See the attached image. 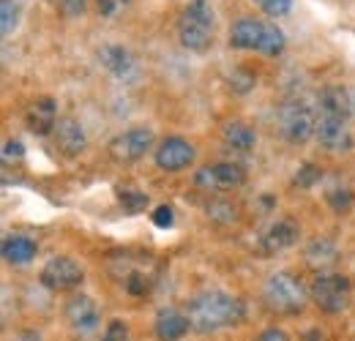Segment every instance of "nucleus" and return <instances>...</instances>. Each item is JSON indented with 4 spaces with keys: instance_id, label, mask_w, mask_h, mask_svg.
Masks as SVG:
<instances>
[{
    "instance_id": "nucleus-7",
    "label": "nucleus",
    "mask_w": 355,
    "mask_h": 341,
    "mask_svg": "<svg viewBox=\"0 0 355 341\" xmlns=\"http://www.w3.org/2000/svg\"><path fill=\"white\" fill-rule=\"evenodd\" d=\"M243 183H246V170L241 164H232V161L208 164V167H200L194 172V186L200 191H208V194L232 191V189H238Z\"/></svg>"
},
{
    "instance_id": "nucleus-13",
    "label": "nucleus",
    "mask_w": 355,
    "mask_h": 341,
    "mask_svg": "<svg viewBox=\"0 0 355 341\" xmlns=\"http://www.w3.org/2000/svg\"><path fill=\"white\" fill-rule=\"evenodd\" d=\"M96 58H98V66H101L110 77H115L118 82H134L137 74H139L134 55L126 46H121V44H107V46H101V49L96 52Z\"/></svg>"
},
{
    "instance_id": "nucleus-23",
    "label": "nucleus",
    "mask_w": 355,
    "mask_h": 341,
    "mask_svg": "<svg viewBox=\"0 0 355 341\" xmlns=\"http://www.w3.org/2000/svg\"><path fill=\"white\" fill-rule=\"evenodd\" d=\"M19 11H22L19 0H3V3H0V30H3V36H11V33L17 30V25H19Z\"/></svg>"
},
{
    "instance_id": "nucleus-28",
    "label": "nucleus",
    "mask_w": 355,
    "mask_h": 341,
    "mask_svg": "<svg viewBox=\"0 0 355 341\" xmlns=\"http://www.w3.org/2000/svg\"><path fill=\"white\" fill-rule=\"evenodd\" d=\"M317 180H320V172L314 170L311 164H304V167H301V172L295 175V180H293V183H295L298 189H311Z\"/></svg>"
},
{
    "instance_id": "nucleus-8",
    "label": "nucleus",
    "mask_w": 355,
    "mask_h": 341,
    "mask_svg": "<svg viewBox=\"0 0 355 341\" xmlns=\"http://www.w3.org/2000/svg\"><path fill=\"white\" fill-rule=\"evenodd\" d=\"M63 320L66 325L71 328L74 336H93L101 325V311L96 306V300L85 295V292H77L66 300V308H63Z\"/></svg>"
},
{
    "instance_id": "nucleus-12",
    "label": "nucleus",
    "mask_w": 355,
    "mask_h": 341,
    "mask_svg": "<svg viewBox=\"0 0 355 341\" xmlns=\"http://www.w3.org/2000/svg\"><path fill=\"white\" fill-rule=\"evenodd\" d=\"M156 167L162 172H183L189 170L197 159V150L189 139L183 137H167L162 139V145L156 148Z\"/></svg>"
},
{
    "instance_id": "nucleus-6",
    "label": "nucleus",
    "mask_w": 355,
    "mask_h": 341,
    "mask_svg": "<svg viewBox=\"0 0 355 341\" xmlns=\"http://www.w3.org/2000/svg\"><path fill=\"white\" fill-rule=\"evenodd\" d=\"M276 121H279V131L287 142L293 145H304L309 137L317 131V115L306 101L301 98H290L276 110Z\"/></svg>"
},
{
    "instance_id": "nucleus-15",
    "label": "nucleus",
    "mask_w": 355,
    "mask_h": 341,
    "mask_svg": "<svg viewBox=\"0 0 355 341\" xmlns=\"http://www.w3.org/2000/svg\"><path fill=\"white\" fill-rule=\"evenodd\" d=\"M52 137H55L58 150H60L63 156H69V159L80 156V153L85 150V145H88L85 128H83V123H80L77 118H71V115H66V118L58 121V126H55V131H52Z\"/></svg>"
},
{
    "instance_id": "nucleus-33",
    "label": "nucleus",
    "mask_w": 355,
    "mask_h": 341,
    "mask_svg": "<svg viewBox=\"0 0 355 341\" xmlns=\"http://www.w3.org/2000/svg\"><path fill=\"white\" fill-rule=\"evenodd\" d=\"M353 115H355V93H353Z\"/></svg>"
},
{
    "instance_id": "nucleus-4",
    "label": "nucleus",
    "mask_w": 355,
    "mask_h": 341,
    "mask_svg": "<svg viewBox=\"0 0 355 341\" xmlns=\"http://www.w3.org/2000/svg\"><path fill=\"white\" fill-rule=\"evenodd\" d=\"M263 303L276 314H298L306 306V290L295 276L279 270L270 273L263 284Z\"/></svg>"
},
{
    "instance_id": "nucleus-2",
    "label": "nucleus",
    "mask_w": 355,
    "mask_h": 341,
    "mask_svg": "<svg viewBox=\"0 0 355 341\" xmlns=\"http://www.w3.org/2000/svg\"><path fill=\"white\" fill-rule=\"evenodd\" d=\"M214 6L208 0H189L178 17V42L189 52H208L214 44Z\"/></svg>"
},
{
    "instance_id": "nucleus-29",
    "label": "nucleus",
    "mask_w": 355,
    "mask_h": 341,
    "mask_svg": "<svg viewBox=\"0 0 355 341\" xmlns=\"http://www.w3.org/2000/svg\"><path fill=\"white\" fill-rule=\"evenodd\" d=\"M25 156V145L19 139H6L3 145V161H19Z\"/></svg>"
},
{
    "instance_id": "nucleus-32",
    "label": "nucleus",
    "mask_w": 355,
    "mask_h": 341,
    "mask_svg": "<svg viewBox=\"0 0 355 341\" xmlns=\"http://www.w3.org/2000/svg\"><path fill=\"white\" fill-rule=\"evenodd\" d=\"M257 341H290V336H287L282 328H266Z\"/></svg>"
},
{
    "instance_id": "nucleus-30",
    "label": "nucleus",
    "mask_w": 355,
    "mask_h": 341,
    "mask_svg": "<svg viewBox=\"0 0 355 341\" xmlns=\"http://www.w3.org/2000/svg\"><path fill=\"white\" fill-rule=\"evenodd\" d=\"M153 224L159 227V229H167V227H173V221H175V213H173V208L170 205H159L156 211H153Z\"/></svg>"
},
{
    "instance_id": "nucleus-3",
    "label": "nucleus",
    "mask_w": 355,
    "mask_h": 341,
    "mask_svg": "<svg viewBox=\"0 0 355 341\" xmlns=\"http://www.w3.org/2000/svg\"><path fill=\"white\" fill-rule=\"evenodd\" d=\"M230 46L235 49H249V52H260L268 58H276L284 52L287 39L284 33L263 19H238L230 28Z\"/></svg>"
},
{
    "instance_id": "nucleus-26",
    "label": "nucleus",
    "mask_w": 355,
    "mask_h": 341,
    "mask_svg": "<svg viewBox=\"0 0 355 341\" xmlns=\"http://www.w3.org/2000/svg\"><path fill=\"white\" fill-rule=\"evenodd\" d=\"M104 341H129V328L123 320H112L104 328Z\"/></svg>"
},
{
    "instance_id": "nucleus-19",
    "label": "nucleus",
    "mask_w": 355,
    "mask_h": 341,
    "mask_svg": "<svg viewBox=\"0 0 355 341\" xmlns=\"http://www.w3.org/2000/svg\"><path fill=\"white\" fill-rule=\"evenodd\" d=\"M304 259L317 273H328V268L336 265V259H339V246L331 238H314L304 252Z\"/></svg>"
},
{
    "instance_id": "nucleus-21",
    "label": "nucleus",
    "mask_w": 355,
    "mask_h": 341,
    "mask_svg": "<svg viewBox=\"0 0 355 341\" xmlns=\"http://www.w3.org/2000/svg\"><path fill=\"white\" fill-rule=\"evenodd\" d=\"M36 256V243L25 235H14L3 241V259L11 265H28Z\"/></svg>"
},
{
    "instance_id": "nucleus-17",
    "label": "nucleus",
    "mask_w": 355,
    "mask_h": 341,
    "mask_svg": "<svg viewBox=\"0 0 355 341\" xmlns=\"http://www.w3.org/2000/svg\"><path fill=\"white\" fill-rule=\"evenodd\" d=\"M153 331H156V339L159 341H180L191 331L189 314L186 311H178V308H162L156 314Z\"/></svg>"
},
{
    "instance_id": "nucleus-1",
    "label": "nucleus",
    "mask_w": 355,
    "mask_h": 341,
    "mask_svg": "<svg viewBox=\"0 0 355 341\" xmlns=\"http://www.w3.org/2000/svg\"><path fill=\"white\" fill-rule=\"evenodd\" d=\"M186 314H189L191 331L216 333V331L230 328V325L243 320V303L230 292H222V290H205V292L189 300Z\"/></svg>"
},
{
    "instance_id": "nucleus-14",
    "label": "nucleus",
    "mask_w": 355,
    "mask_h": 341,
    "mask_svg": "<svg viewBox=\"0 0 355 341\" xmlns=\"http://www.w3.org/2000/svg\"><path fill=\"white\" fill-rule=\"evenodd\" d=\"M298 232H301L298 224L290 221V218L273 221L268 229L260 232V238H257V249H260L266 256L279 254V252H284V249H293V246L298 243Z\"/></svg>"
},
{
    "instance_id": "nucleus-9",
    "label": "nucleus",
    "mask_w": 355,
    "mask_h": 341,
    "mask_svg": "<svg viewBox=\"0 0 355 341\" xmlns=\"http://www.w3.org/2000/svg\"><path fill=\"white\" fill-rule=\"evenodd\" d=\"M85 279L80 262L69 259V256H52L46 259L42 273H39V281L44 284L49 292H66V290H74L80 287Z\"/></svg>"
},
{
    "instance_id": "nucleus-18",
    "label": "nucleus",
    "mask_w": 355,
    "mask_h": 341,
    "mask_svg": "<svg viewBox=\"0 0 355 341\" xmlns=\"http://www.w3.org/2000/svg\"><path fill=\"white\" fill-rule=\"evenodd\" d=\"M317 107H320V115H336V118H350L353 112V98L347 96V90L339 85H328L320 90L317 96Z\"/></svg>"
},
{
    "instance_id": "nucleus-27",
    "label": "nucleus",
    "mask_w": 355,
    "mask_h": 341,
    "mask_svg": "<svg viewBox=\"0 0 355 341\" xmlns=\"http://www.w3.org/2000/svg\"><path fill=\"white\" fill-rule=\"evenodd\" d=\"M126 3L129 0H96V8L104 19H112V17H118V11L126 8Z\"/></svg>"
},
{
    "instance_id": "nucleus-20",
    "label": "nucleus",
    "mask_w": 355,
    "mask_h": 341,
    "mask_svg": "<svg viewBox=\"0 0 355 341\" xmlns=\"http://www.w3.org/2000/svg\"><path fill=\"white\" fill-rule=\"evenodd\" d=\"M222 139L230 150H238V153H249L257 145L254 128L249 123H243V121H227L222 128Z\"/></svg>"
},
{
    "instance_id": "nucleus-31",
    "label": "nucleus",
    "mask_w": 355,
    "mask_h": 341,
    "mask_svg": "<svg viewBox=\"0 0 355 341\" xmlns=\"http://www.w3.org/2000/svg\"><path fill=\"white\" fill-rule=\"evenodd\" d=\"M58 3L66 17H80V14H85V6H88V0H58Z\"/></svg>"
},
{
    "instance_id": "nucleus-22",
    "label": "nucleus",
    "mask_w": 355,
    "mask_h": 341,
    "mask_svg": "<svg viewBox=\"0 0 355 341\" xmlns=\"http://www.w3.org/2000/svg\"><path fill=\"white\" fill-rule=\"evenodd\" d=\"M115 194H118V202L123 205V211H129V213H139L148 208V194L137 191L132 186H118Z\"/></svg>"
},
{
    "instance_id": "nucleus-25",
    "label": "nucleus",
    "mask_w": 355,
    "mask_h": 341,
    "mask_svg": "<svg viewBox=\"0 0 355 341\" xmlns=\"http://www.w3.org/2000/svg\"><path fill=\"white\" fill-rule=\"evenodd\" d=\"M266 14L270 17H284V14H290V8H293V0H254Z\"/></svg>"
},
{
    "instance_id": "nucleus-10",
    "label": "nucleus",
    "mask_w": 355,
    "mask_h": 341,
    "mask_svg": "<svg viewBox=\"0 0 355 341\" xmlns=\"http://www.w3.org/2000/svg\"><path fill=\"white\" fill-rule=\"evenodd\" d=\"M153 142H156V137H153L150 128H129V131L112 137L110 145H107V150H110V156L118 164H132V161L142 159L150 150Z\"/></svg>"
},
{
    "instance_id": "nucleus-11",
    "label": "nucleus",
    "mask_w": 355,
    "mask_h": 341,
    "mask_svg": "<svg viewBox=\"0 0 355 341\" xmlns=\"http://www.w3.org/2000/svg\"><path fill=\"white\" fill-rule=\"evenodd\" d=\"M317 142L328 153H347L353 148V131L350 118H336V115H320L317 112Z\"/></svg>"
},
{
    "instance_id": "nucleus-24",
    "label": "nucleus",
    "mask_w": 355,
    "mask_h": 341,
    "mask_svg": "<svg viewBox=\"0 0 355 341\" xmlns=\"http://www.w3.org/2000/svg\"><path fill=\"white\" fill-rule=\"evenodd\" d=\"M325 200H328V205L334 208V213H347V211L353 208V191H350L347 186H334V189H328Z\"/></svg>"
},
{
    "instance_id": "nucleus-16",
    "label": "nucleus",
    "mask_w": 355,
    "mask_h": 341,
    "mask_svg": "<svg viewBox=\"0 0 355 341\" xmlns=\"http://www.w3.org/2000/svg\"><path fill=\"white\" fill-rule=\"evenodd\" d=\"M58 104L52 101V98H36L28 110H25V123L28 128L36 134V137H46V134H52L55 126H58Z\"/></svg>"
},
{
    "instance_id": "nucleus-5",
    "label": "nucleus",
    "mask_w": 355,
    "mask_h": 341,
    "mask_svg": "<svg viewBox=\"0 0 355 341\" xmlns=\"http://www.w3.org/2000/svg\"><path fill=\"white\" fill-rule=\"evenodd\" d=\"M309 298L325 314H342L353 303V284L342 273H317V279L311 281Z\"/></svg>"
}]
</instances>
